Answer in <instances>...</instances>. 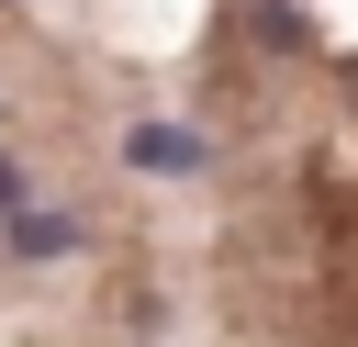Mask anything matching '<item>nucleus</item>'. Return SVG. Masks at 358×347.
Instances as JSON below:
<instances>
[{
	"instance_id": "nucleus-1",
	"label": "nucleus",
	"mask_w": 358,
	"mask_h": 347,
	"mask_svg": "<svg viewBox=\"0 0 358 347\" xmlns=\"http://www.w3.org/2000/svg\"><path fill=\"white\" fill-rule=\"evenodd\" d=\"M123 157H134V168H157V179H190V168H201V134H179V123H134V134H123Z\"/></svg>"
},
{
	"instance_id": "nucleus-2",
	"label": "nucleus",
	"mask_w": 358,
	"mask_h": 347,
	"mask_svg": "<svg viewBox=\"0 0 358 347\" xmlns=\"http://www.w3.org/2000/svg\"><path fill=\"white\" fill-rule=\"evenodd\" d=\"M67 246H78L67 213H11V257H67Z\"/></svg>"
},
{
	"instance_id": "nucleus-3",
	"label": "nucleus",
	"mask_w": 358,
	"mask_h": 347,
	"mask_svg": "<svg viewBox=\"0 0 358 347\" xmlns=\"http://www.w3.org/2000/svg\"><path fill=\"white\" fill-rule=\"evenodd\" d=\"M11 213H22V168L0 157V224H11Z\"/></svg>"
}]
</instances>
